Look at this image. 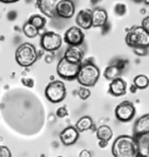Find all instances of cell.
<instances>
[{"instance_id": "obj_21", "label": "cell", "mask_w": 149, "mask_h": 157, "mask_svg": "<svg viewBox=\"0 0 149 157\" xmlns=\"http://www.w3.org/2000/svg\"><path fill=\"white\" fill-rule=\"evenodd\" d=\"M120 73H121V70L114 64V65H110L106 67L104 71V77L108 80H113V79L120 77Z\"/></svg>"}, {"instance_id": "obj_39", "label": "cell", "mask_w": 149, "mask_h": 157, "mask_svg": "<svg viewBox=\"0 0 149 157\" xmlns=\"http://www.w3.org/2000/svg\"><path fill=\"white\" fill-rule=\"evenodd\" d=\"M134 1H136V2H141V1H143V0H134Z\"/></svg>"}, {"instance_id": "obj_2", "label": "cell", "mask_w": 149, "mask_h": 157, "mask_svg": "<svg viewBox=\"0 0 149 157\" xmlns=\"http://www.w3.org/2000/svg\"><path fill=\"white\" fill-rule=\"evenodd\" d=\"M100 77V70L93 63H85L82 64L80 70L77 75L78 83L84 87H92L97 84Z\"/></svg>"}, {"instance_id": "obj_7", "label": "cell", "mask_w": 149, "mask_h": 157, "mask_svg": "<svg viewBox=\"0 0 149 157\" xmlns=\"http://www.w3.org/2000/svg\"><path fill=\"white\" fill-rule=\"evenodd\" d=\"M62 37L55 32H45L41 37V47L47 52H54L58 50L62 45Z\"/></svg>"}, {"instance_id": "obj_20", "label": "cell", "mask_w": 149, "mask_h": 157, "mask_svg": "<svg viewBox=\"0 0 149 157\" xmlns=\"http://www.w3.org/2000/svg\"><path fill=\"white\" fill-rule=\"evenodd\" d=\"M77 128L78 132H86L90 129L93 128V120L91 119V117H82L77 121V124L75 126Z\"/></svg>"}, {"instance_id": "obj_16", "label": "cell", "mask_w": 149, "mask_h": 157, "mask_svg": "<svg viewBox=\"0 0 149 157\" xmlns=\"http://www.w3.org/2000/svg\"><path fill=\"white\" fill-rule=\"evenodd\" d=\"M108 20V15H107V12L104 8H94L92 11V27H104Z\"/></svg>"}, {"instance_id": "obj_27", "label": "cell", "mask_w": 149, "mask_h": 157, "mask_svg": "<svg viewBox=\"0 0 149 157\" xmlns=\"http://www.w3.org/2000/svg\"><path fill=\"white\" fill-rule=\"evenodd\" d=\"M68 114H69V112H68V108H66L65 106H62L60 107L57 111H56V115H57V118H66L68 117Z\"/></svg>"}, {"instance_id": "obj_15", "label": "cell", "mask_w": 149, "mask_h": 157, "mask_svg": "<svg viewBox=\"0 0 149 157\" xmlns=\"http://www.w3.org/2000/svg\"><path fill=\"white\" fill-rule=\"evenodd\" d=\"M127 92V84L122 78L118 77V78L111 80L110 84V93L114 97H121V95L126 94Z\"/></svg>"}, {"instance_id": "obj_37", "label": "cell", "mask_w": 149, "mask_h": 157, "mask_svg": "<svg viewBox=\"0 0 149 157\" xmlns=\"http://www.w3.org/2000/svg\"><path fill=\"white\" fill-rule=\"evenodd\" d=\"M51 59H53V57H50V56H45V62L50 63V62H51Z\"/></svg>"}, {"instance_id": "obj_18", "label": "cell", "mask_w": 149, "mask_h": 157, "mask_svg": "<svg viewBox=\"0 0 149 157\" xmlns=\"http://www.w3.org/2000/svg\"><path fill=\"white\" fill-rule=\"evenodd\" d=\"M64 58H66L68 61L73 63H82L83 61V51L80 50L78 47H73L70 45L64 52Z\"/></svg>"}, {"instance_id": "obj_29", "label": "cell", "mask_w": 149, "mask_h": 157, "mask_svg": "<svg viewBox=\"0 0 149 157\" xmlns=\"http://www.w3.org/2000/svg\"><path fill=\"white\" fill-rule=\"evenodd\" d=\"M0 157H12V152L10 148L5 146H0Z\"/></svg>"}, {"instance_id": "obj_19", "label": "cell", "mask_w": 149, "mask_h": 157, "mask_svg": "<svg viewBox=\"0 0 149 157\" xmlns=\"http://www.w3.org/2000/svg\"><path fill=\"white\" fill-rule=\"evenodd\" d=\"M96 134H97V137L98 140H104V141H110L113 136V130L111 129L110 126H106V124H103V126H99L97 130H96Z\"/></svg>"}, {"instance_id": "obj_4", "label": "cell", "mask_w": 149, "mask_h": 157, "mask_svg": "<svg viewBox=\"0 0 149 157\" xmlns=\"http://www.w3.org/2000/svg\"><path fill=\"white\" fill-rule=\"evenodd\" d=\"M36 48L30 43H23L15 51V61L20 67H28L37 61Z\"/></svg>"}, {"instance_id": "obj_22", "label": "cell", "mask_w": 149, "mask_h": 157, "mask_svg": "<svg viewBox=\"0 0 149 157\" xmlns=\"http://www.w3.org/2000/svg\"><path fill=\"white\" fill-rule=\"evenodd\" d=\"M133 84L136 86L138 90H146L149 86V78L144 75H138L133 80Z\"/></svg>"}, {"instance_id": "obj_17", "label": "cell", "mask_w": 149, "mask_h": 157, "mask_svg": "<svg viewBox=\"0 0 149 157\" xmlns=\"http://www.w3.org/2000/svg\"><path fill=\"white\" fill-rule=\"evenodd\" d=\"M140 133H149V113L143 114L135 121L133 127V135Z\"/></svg>"}, {"instance_id": "obj_8", "label": "cell", "mask_w": 149, "mask_h": 157, "mask_svg": "<svg viewBox=\"0 0 149 157\" xmlns=\"http://www.w3.org/2000/svg\"><path fill=\"white\" fill-rule=\"evenodd\" d=\"M114 114H116V118L119 121H121V122H128V121H131V120L134 119L135 114H136V109H135V106H134L133 102L126 100L120 102L116 107Z\"/></svg>"}, {"instance_id": "obj_5", "label": "cell", "mask_w": 149, "mask_h": 157, "mask_svg": "<svg viewBox=\"0 0 149 157\" xmlns=\"http://www.w3.org/2000/svg\"><path fill=\"white\" fill-rule=\"evenodd\" d=\"M45 98L53 102V104H58L65 99L66 97V89L63 82L60 80H54L50 84L47 85L44 90Z\"/></svg>"}, {"instance_id": "obj_34", "label": "cell", "mask_w": 149, "mask_h": 157, "mask_svg": "<svg viewBox=\"0 0 149 157\" xmlns=\"http://www.w3.org/2000/svg\"><path fill=\"white\" fill-rule=\"evenodd\" d=\"M107 143H108V141H104V140H99V147L100 148H106L107 147Z\"/></svg>"}, {"instance_id": "obj_9", "label": "cell", "mask_w": 149, "mask_h": 157, "mask_svg": "<svg viewBox=\"0 0 149 157\" xmlns=\"http://www.w3.org/2000/svg\"><path fill=\"white\" fill-rule=\"evenodd\" d=\"M84 33L83 29H80L79 27H70L64 34V41L65 43L69 45H73V47H78L84 42Z\"/></svg>"}, {"instance_id": "obj_23", "label": "cell", "mask_w": 149, "mask_h": 157, "mask_svg": "<svg viewBox=\"0 0 149 157\" xmlns=\"http://www.w3.org/2000/svg\"><path fill=\"white\" fill-rule=\"evenodd\" d=\"M22 30H23L25 35H26L27 37H29V39H33V37H35V36H37V34H39V29L36 28V27H34L33 25L29 22L25 23V26H23Z\"/></svg>"}, {"instance_id": "obj_40", "label": "cell", "mask_w": 149, "mask_h": 157, "mask_svg": "<svg viewBox=\"0 0 149 157\" xmlns=\"http://www.w3.org/2000/svg\"><path fill=\"white\" fill-rule=\"evenodd\" d=\"M57 157H63V156H57Z\"/></svg>"}, {"instance_id": "obj_3", "label": "cell", "mask_w": 149, "mask_h": 157, "mask_svg": "<svg viewBox=\"0 0 149 157\" xmlns=\"http://www.w3.org/2000/svg\"><path fill=\"white\" fill-rule=\"evenodd\" d=\"M125 42L128 47H144L149 48V33L141 26H134L126 34Z\"/></svg>"}, {"instance_id": "obj_25", "label": "cell", "mask_w": 149, "mask_h": 157, "mask_svg": "<svg viewBox=\"0 0 149 157\" xmlns=\"http://www.w3.org/2000/svg\"><path fill=\"white\" fill-rule=\"evenodd\" d=\"M90 95H91V91L88 90V87L82 86V87L78 90V97H79L82 100H86V99H88Z\"/></svg>"}, {"instance_id": "obj_33", "label": "cell", "mask_w": 149, "mask_h": 157, "mask_svg": "<svg viewBox=\"0 0 149 157\" xmlns=\"http://www.w3.org/2000/svg\"><path fill=\"white\" fill-rule=\"evenodd\" d=\"M79 157H92V154L88 150H82L79 152Z\"/></svg>"}, {"instance_id": "obj_31", "label": "cell", "mask_w": 149, "mask_h": 157, "mask_svg": "<svg viewBox=\"0 0 149 157\" xmlns=\"http://www.w3.org/2000/svg\"><path fill=\"white\" fill-rule=\"evenodd\" d=\"M141 27L149 33V17H146L141 22Z\"/></svg>"}, {"instance_id": "obj_36", "label": "cell", "mask_w": 149, "mask_h": 157, "mask_svg": "<svg viewBox=\"0 0 149 157\" xmlns=\"http://www.w3.org/2000/svg\"><path fill=\"white\" fill-rule=\"evenodd\" d=\"M136 91H138V89H136V86H135V85L133 84L132 86H131V92H132V93H135Z\"/></svg>"}, {"instance_id": "obj_35", "label": "cell", "mask_w": 149, "mask_h": 157, "mask_svg": "<svg viewBox=\"0 0 149 157\" xmlns=\"http://www.w3.org/2000/svg\"><path fill=\"white\" fill-rule=\"evenodd\" d=\"M17 1H19V0H0V2H2V4H13Z\"/></svg>"}, {"instance_id": "obj_26", "label": "cell", "mask_w": 149, "mask_h": 157, "mask_svg": "<svg viewBox=\"0 0 149 157\" xmlns=\"http://www.w3.org/2000/svg\"><path fill=\"white\" fill-rule=\"evenodd\" d=\"M133 52L136 55V56H146L147 52H148V48H144V47H135L133 48Z\"/></svg>"}, {"instance_id": "obj_30", "label": "cell", "mask_w": 149, "mask_h": 157, "mask_svg": "<svg viewBox=\"0 0 149 157\" xmlns=\"http://www.w3.org/2000/svg\"><path fill=\"white\" fill-rule=\"evenodd\" d=\"M21 82H22V84L25 85L26 87H33L34 86V80L32 78H27V77H23V78L21 79Z\"/></svg>"}, {"instance_id": "obj_11", "label": "cell", "mask_w": 149, "mask_h": 157, "mask_svg": "<svg viewBox=\"0 0 149 157\" xmlns=\"http://www.w3.org/2000/svg\"><path fill=\"white\" fill-rule=\"evenodd\" d=\"M62 0H36V6L40 12L48 17H56V7Z\"/></svg>"}, {"instance_id": "obj_6", "label": "cell", "mask_w": 149, "mask_h": 157, "mask_svg": "<svg viewBox=\"0 0 149 157\" xmlns=\"http://www.w3.org/2000/svg\"><path fill=\"white\" fill-rule=\"evenodd\" d=\"M82 64L83 63L70 62L63 57L57 64V75L65 80H73L77 78V75L80 70Z\"/></svg>"}, {"instance_id": "obj_12", "label": "cell", "mask_w": 149, "mask_h": 157, "mask_svg": "<svg viewBox=\"0 0 149 157\" xmlns=\"http://www.w3.org/2000/svg\"><path fill=\"white\" fill-rule=\"evenodd\" d=\"M133 137L138 146L139 157H149V133L134 134Z\"/></svg>"}, {"instance_id": "obj_24", "label": "cell", "mask_w": 149, "mask_h": 157, "mask_svg": "<svg viewBox=\"0 0 149 157\" xmlns=\"http://www.w3.org/2000/svg\"><path fill=\"white\" fill-rule=\"evenodd\" d=\"M29 23H32L34 27H36L37 29H41L44 27V25H45V20H44V17H42L41 15H37V14H35V15H32L30 19H29Z\"/></svg>"}, {"instance_id": "obj_14", "label": "cell", "mask_w": 149, "mask_h": 157, "mask_svg": "<svg viewBox=\"0 0 149 157\" xmlns=\"http://www.w3.org/2000/svg\"><path fill=\"white\" fill-rule=\"evenodd\" d=\"M76 23L80 29H90L92 27V11L82 10L76 17Z\"/></svg>"}, {"instance_id": "obj_32", "label": "cell", "mask_w": 149, "mask_h": 157, "mask_svg": "<svg viewBox=\"0 0 149 157\" xmlns=\"http://www.w3.org/2000/svg\"><path fill=\"white\" fill-rule=\"evenodd\" d=\"M126 64H127V61H124V59H120V61H119V62L116 63V65L118 67H119V69H120V70H124V67H125V65H126Z\"/></svg>"}, {"instance_id": "obj_1", "label": "cell", "mask_w": 149, "mask_h": 157, "mask_svg": "<svg viewBox=\"0 0 149 157\" xmlns=\"http://www.w3.org/2000/svg\"><path fill=\"white\" fill-rule=\"evenodd\" d=\"M114 157H139L138 146L133 135H120L112 144Z\"/></svg>"}, {"instance_id": "obj_10", "label": "cell", "mask_w": 149, "mask_h": 157, "mask_svg": "<svg viewBox=\"0 0 149 157\" xmlns=\"http://www.w3.org/2000/svg\"><path fill=\"white\" fill-rule=\"evenodd\" d=\"M76 6L72 0H62L56 7V15L62 19H70L75 15Z\"/></svg>"}, {"instance_id": "obj_13", "label": "cell", "mask_w": 149, "mask_h": 157, "mask_svg": "<svg viewBox=\"0 0 149 157\" xmlns=\"http://www.w3.org/2000/svg\"><path fill=\"white\" fill-rule=\"evenodd\" d=\"M78 137H79V132L75 126H69L65 129L62 130L60 134V139H61L62 143L64 146H72L77 142Z\"/></svg>"}, {"instance_id": "obj_28", "label": "cell", "mask_w": 149, "mask_h": 157, "mask_svg": "<svg viewBox=\"0 0 149 157\" xmlns=\"http://www.w3.org/2000/svg\"><path fill=\"white\" fill-rule=\"evenodd\" d=\"M114 11H116V13L118 15H124L126 13V11H127V7H126L125 4H118V5H116Z\"/></svg>"}, {"instance_id": "obj_38", "label": "cell", "mask_w": 149, "mask_h": 157, "mask_svg": "<svg viewBox=\"0 0 149 157\" xmlns=\"http://www.w3.org/2000/svg\"><path fill=\"white\" fill-rule=\"evenodd\" d=\"M143 2L146 5H149V0H143Z\"/></svg>"}]
</instances>
